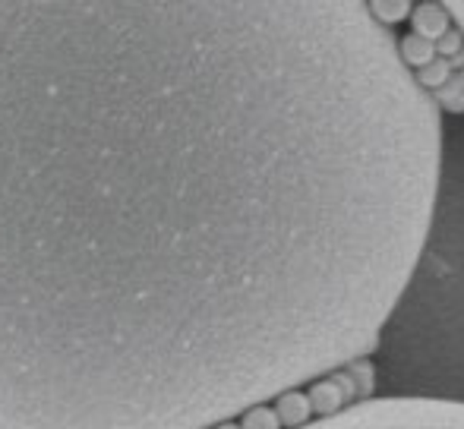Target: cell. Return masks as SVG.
Listing matches in <instances>:
<instances>
[{
	"mask_svg": "<svg viewBox=\"0 0 464 429\" xmlns=\"http://www.w3.org/2000/svg\"><path fill=\"white\" fill-rule=\"evenodd\" d=\"M272 411H276L281 429H300V426L313 424L310 401H306V392H300V388L281 392L278 398L272 401Z\"/></svg>",
	"mask_w": 464,
	"mask_h": 429,
	"instance_id": "8992f818",
	"label": "cell"
},
{
	"mask_svg": "<svg viewBox=\"0 0 464 429\" xmlns=\"http://www.w3.org/2000/svg\"><path fill=\"white\" fill-rule=\"evenodd\" d=\"M240 429H281L276 411H272L269 405H256L250 407V411L240 414Z\"/></svg>",
	"mask_w": 464,
	"mask_h": 429,
	"instance_id": "7c38bea8",
	"label": "cell"
},
{
	"mask_svg": "<svg viewBox=\"0 0 464 429\" xmlns=\"http://www.w3.org/2000/svg\"><path fill=\"white\" fill-rule=\"evenodd\" d=\"M398 57H401L404 67L414 73V70L427 67L430 61H436V48H433V42H427V38L411 32V35H404L401 42H398Z\"/></svg>",
	"mask_w": 464,
	"mask_h": 429,
	"instance_id": "52a82bcc",
	"label": "cell"
},
{
	"mask_svg": "<svg viewBox=\"0 0 464 429\" xmlns=\"http://www.w3.org/2000/svg\"><path fill=\"white\" fill-rule=\"evenodd\" d=\"M372 19H376L379 25H398L404 23V19L411 16V6H414V0H367Z\"/></svg>",
	"mask_w": 464,
	"mask_h": 429,
	"instance_id": "9c48e42d",
	"label": "cell"
},
{
	"mask_svg": "<svg viewBox=\"0 0 464 429\" xmlns=\"http://www.w3.org/2000/svg\"><path fill=\"white\" fill-rule=\"evenodd\" d=\"M306 401H310L313 417L325 420V417L342 414L344 407L357 405V388L344 369H335V373L310 382V388H306Z\"/></svg>",
	"mask_w": 464,
	"mask_h": 429,
	"instance_id": "277c9868",
	"label": "cell"
},
{
	"mask_svg": "<svg viewBox=\"0 0 464 429\" xmlns=\"http://www.w3.org/2000/svg\"><path fill=\"white\" fill-rule=\"evenodd\" d=\"M342 369L351 376V382H354L357 401H361V398H370L372 388H376V367L370 363V357H357V360H351L348 367H342Z\"/></svg>",
	"mask_w": 464,
	"mask_h": 429,
	"instance_id": "30bf717a",
	"label": "cell"
},
{
	"mask_svg": "<svg viewBox=\"0 0 464 429\" xmlns=\"http://www.w3.org/2000/svg\"><path fill=\"white\" fill-rule=\"evenodd\" d=\"M411 29L414 35L427 38V42H440L449 29H452V16L446 13V6L440 0H420L417 6H411Z\"/></svg>",
	"mask_w": 464,
	"mask_h": 429,
	"instance_id": "5b68a950",
	"label": "cell"
},
{
	"mask_svg": "<svg viewBox=\"0 0 464 429\" xmlns=\"http://www.w3.org/2000/svg\"><path fill=\"white\" fill-rule=\"evenodd\" d=\"M436 48V57H442V61H452V57H459L464 51V35L461 29H449L446 35L440 38V42L433 44Z\"/></svg>",
	"mask_w": 464,
	"mask_h": 429,
	"instance_id": "4fadbf2b",
	"label": "cell"
},
{
	"mask_svg": "<svg viewBox=\"0 0 464 429\" xmlns=\"http://www.w3.org/2000/svg\"><path fill=\"white\" fill-rule=\"evenodd\" d=\"M449 76H452V67H449V61H442V57L430 61L427 67L414 70V80H417V86H420L423 92H436V89H442Z\"/></svg>",
	"mask_w": 464,
	"mask_h": 429,
	"instance_id": "8fae6325",
	"label": "cell"
},
{
	"mask_svg": "<svg viewBox=\"0 0 464 429\" xmlns=\"http://www.w3.org/2000/svg\"><path fill=\"white\" fill-rule=\"evenodd\" d=\"M433 101H436V108L446 110L449 117H459V114H464V67L459 70V73L449 76L446 86L436 89Z\"/></svg>",
	"mask_w": 464,
	"mask_h": 429,
	"instance_id": "ba28073f",
	"label": "cell"
},
{
	"mask_svg": "<svg viewBox=\"0 0 464 429\" xmlns=\"http://www.w3.org/2000/svg\"><path fill=\"white\" fill-rule=\"evenodd\" d=\"M300 429H464V405L442 398H401L385 395Z\"/></svg>",
	"mask_w": 464,
	"mask_h": 429,
	"instance_id": "3957f363",
	"label": "cell"
},
{
	"mask_svg": "<svg viewBox=\"0 0 464 429\" xmlns=\"http://www.w3.org/2000/svg\"><path fill=\"white\" fill-rule=\"evenodd\" d=\"M440 142L367 0H0V429H212L370 357Z\"/></svg>",
	"mask_w": 464,
	"mask_h": 429,
	"instance_id": "6da1fadb",
	"label": "cell"
},
{
	"mask_svg": "<svg viewBox=\"0 0 464 429\" xmlns=\"http://www.w3.org/2000/svg\"><path fill=\"white\" fill-rule=\"evenodd\" d=\"M212 429H240L234 420H225V424H218V426H212Z\"/></svg>",
	"mask_w": 464,
	"mask_h": 429,
	"instance_id": "9a60e30c",
	"label": "cell"
},
{
	"mask_svg": "<svg viewBox=\"0 0 464 429\" xmlns=\"http://www.w3.org/2000/svg\"><path fill=\"white\" fill-rule=\"evenodd\" d=\"M414 341H464V114L442 120L427 237L376 350L392 354Z\"/></svg>",
	"mask_w": 464,
	"mask_h": 429,
	"instance_id": "7a4b0ae2",
	"label": "cell"
},
{
	"mask_svg": "<svg viewBox=\"0 0 464 429\" xmlns=\"http://www.w3.org/2000/svg\"><path fill=\"white\" fill-rule=\"evenodd\" d=\"M440 4L446 6L449 16L459 23V29H461V35H464V0H440Z\"/></svg>",
	"mask_w": 464,
	"mask_h": 429,
	"instance_id": "5bb4252c",
	"label": "cell"
}]
</instances>
